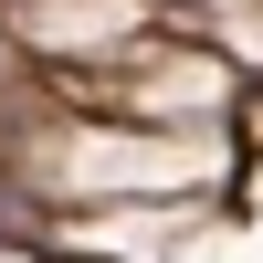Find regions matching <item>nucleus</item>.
I'll use <instances>...</instances> for the list:
<instances>
[{
    "label": "nucleus",
    "instance_id": "obj_1",
    "mask_svg": "<svg viewBox=\"0 0 263 263\" xmlns=\"http://www.w3.org/2000/svg\"><path fill=\"white\" fill-rule=\"evenodd\" d=\"M0 74H11V53H0Z\"/></svg>",
    "mask_w": 263,
    "mask_h": 263
}]
</instances>
